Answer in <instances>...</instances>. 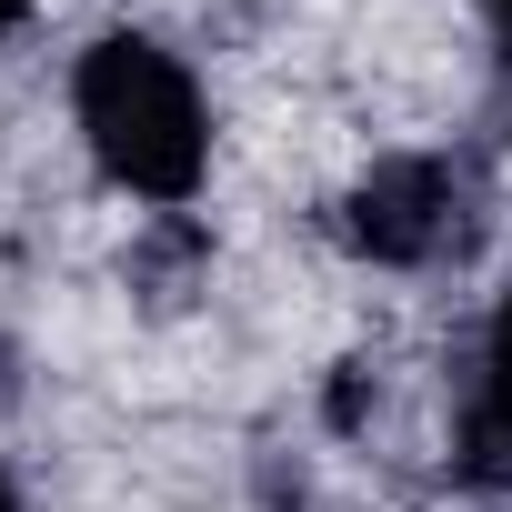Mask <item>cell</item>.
<instances>
[{
    "mask_svg": "<svg viewBox=\"0 0 512 512\" xmlns=\"http://www.w3.org/2000/svg\"><path fill=\"white\" fill-rule=\"evenodd\" d=\"M71 101H81L91 161L121 191H141V201H191L201 191V171H211V111H201V81L161 41H141V31L91 41Z\"/></svg>",
    "mask_w": 512,
    "mask_h": 512,
    "instance_id": "cell-1",
    "label": "cell"
},
{
    "mask_svg": "<svg viewBox=\"0 0 512 512\" xmlns=\"http://www.w3.org/2000/svg\"><path fill=\"white\" fill-rule=\"evenodd\" d=\"M452 231H462V181H452V161H432V151L372 161V171L352 181V201H342V241L362 251V262H392V272L432 262Z\"/></svg>",
    "mask_w": 512,
    "mask_h": 512,
    "instance_id": "cell-2",
    "label": "cell"
},
{
    "mask_svg": "<svg viewBox=\"0 0 512 512\" xmlns=\"http://www.w3.org/2000/svg\"><path fill=\"white\" fill-rule=\"evenodd\" d=\"M512 462V302L492 312V342H482V402H472V472H502Z\"/></svg>",
    "mask_w": 512,
    "mask_h": 512,
    "instance_id": "cell-3",
    "label": "cell"
},
{
    "mask_svg": "<svg viewBox=\"0 0 512 512\" xmlns=\"http://www.w3.org/2000/svg\"><path fill=\"white\" fill-rule=\"evenodd\" d=\"M31 11H41V0H0V41H11V31H21Z\"/></svg>",
    "mask_w": 512,
    "mask_h": 512,
    "instance_id": "cell-4",
    "label": "cell"
},
{
    "mask_svg": "<svg viewBox=\"0 0 512 512\" xmlns=\"http://www.w3.org/2000/svg\"><path fill=\"white\" fill-rule=\"evenodd\" d=\"M492 31H502V61H512V0H492Z\"/></svg>",
    "mask_w": 512,
    "mask_h": 512,
    "instance_id": "cell-5",
    "label": "cell"
},
{
    "mask_svg": "<svg viewBox=\"0 0 512 512\" xmlns=\"http://www.w3.org/2000/svg\"><path fill=\"white\" fill-rule=\"evenodd\" d=\"M0 512H21V492H11V472H0Z\"/></svg>",
    "mask_w": 512,
    "mask_h": 512,
    "instance_id": "cell-6",
    "label": "cell"
}]
</instances>
